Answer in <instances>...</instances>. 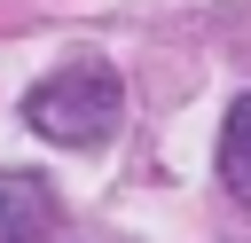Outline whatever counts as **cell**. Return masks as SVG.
I'll list each match as a JSON object with an SVG mask.
<instances>
[{"mask_svg":"<svg viewBox=\"0 0 251 243\" xmlns=\"http://www.w3.org/2000/svg\"><path fill=\"white\" fill-rule=\"evenodd\" d=\"M220 180L235 204H251V94L227 102V125H220Z\"/></svg>","mask_w":251,"mask_h":243,"instance_id":"obj_3","label":"cell"},{"mask_svg":"<svg viewBox=\"0 0 251 243\" xmlns=\"http://www.w3.org/2000/svg\"><path fill=\"white\" fill-rule=\"evenodd\" d=\"M63 212L39 172H0V243H55Z\"/></svg>","mask_w":251,"mask_h":243,"instance_id":"obj_2","label":"cell"},{"mask_svg":"<svg viewBox=\"0 0 251 243\" xmlns=\"http://www.w3.org/2000/svg\"><path fill=\"white\" fill-rule=\"evenodd\" d=\"M118 110H126V86H118L110 63H63L55 78H39V86L24 94L31 133H39V141H63V149L102 141V133L118 125Z\"/></svg>","mask_w":251,"mask_h":243,"instance_id":"obj_1","label":"cell"}]
</instances>
